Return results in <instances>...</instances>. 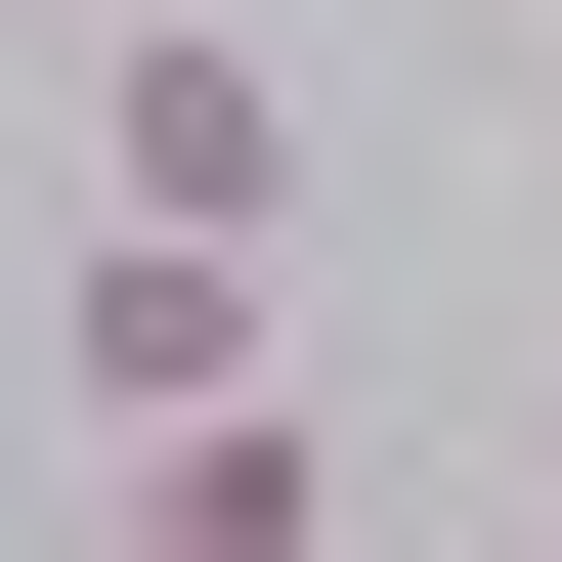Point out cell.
<instances>
[{"mask_svg": "<svg viewBox=\"0 0 562 562\" xmlns=\"http://www.w3.org/2000/svg\"><path fill=\"white\" fill-rule=\"evenodd\" d=\"M87 519H131V562H347V476H303V390H173V432H87Z\"/></svg>", "mask_w": 562, "mask_h": 562, "instance_id": "3", "label": "cell"}, {"mask_svg": "<svg viewBox=\"0 0 562 562\" xmlns=\"http://www.w3.org/2000/svg\"><path fill=\"white\" fill-rule=\"evenodd\" d=\"M44 390H87V432H173V390H260V216H87V303H44Z\"/></svg>", "mask_w": 562, "mask_h": 562, "instance_id": "2", "label": "cell"}, {"mask_svg": "<svg viewBox=\"0 0 562 562\" xmlns=\"http://www.w3.org/2000/svg\"><path fill=\"white\" fill-rule=\"evenodd\" d=\"M87 216H303V87L216 0H87Z\"/></svg>", "mask_w": 562, "mask_h": 562, "instance_id": "1", "label": "cell"}]
</instances>
